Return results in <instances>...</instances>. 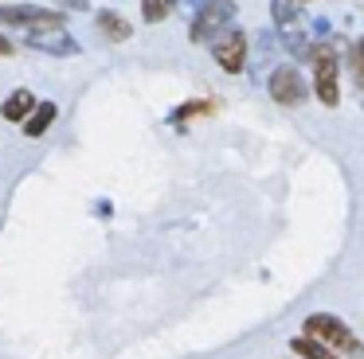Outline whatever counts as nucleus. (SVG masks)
Masks as SVG:
<instances>
[{"instance_id": "11", "label": "nucleus", "mask_w": 364, "mask_h": 359, "mask_svg": "<svg viewBox=\"0 0 364 359\" xmlns=\"http://www.w3.org/2000/svg\"><path fill=\"white\" fill-rule=\"evenodd\" d=\"M55 117H59L55 101H36V109L28 114V121H24V133H28V137H43V133L55 125Z\"/></svg>"}, {"instance_id": "4", "label": "nucleus", "mask_w": 364, "mask_h": 359, "mask_svg": "<svg viewBox=\"0 0 364 359\" xmlns=\"http://www.w3.org/2000/svg\"><path fill=\"white\" fill-rule=\"evenodd\" d=\"M309 62H314V90L321 106H337L341 101V78H337V51L333 43H314L309 51Z\"/></svg>"}, {"instance_id": "16", "label": "nucleus", "mask_w": 364, "mask_h": 359, "mask_svg": "<svg viewBox=\"0 0 364 359\" xmlns=\"http://www.w3.org/2000/svg\"><path fill=\"white\" fill-rule=\"evenodd\" d=\"M274 55V39H270V31H262L259 35V47H255V74H262L267 70V59Z\"/></svg>"}, {"instance_id": "13", "label": "nucleus", "mask_w": 364, "mask_h": 359, "mask_svg": "<svg viewBox=\"0 0 364 359\" xmlns=\"http://www.w3.org/2000/svg\"><path fill=\"white\" fill-rule=\"evenodd\" d=\"M176 0H141V16L145 23H165L168 16H173Z\"/></svg>"}, {"instance_id": "5", "label": "nucleus", "mask_w": 364, "mask_h": 359, "mask_svg": "<svg viewBox=\"0 0 364 359\" xmlns=\"http://www.w3.org/2000/svg\"><path fill=\"white\" fill-rule=\"evenodd\" d=\"M212 59L220 62L228 74H243L251 62V47H247V31L243 28H228L220 39L212 43Z\"/></svg>"}, {"instance_id": "14", "label": "nucleus", "mask_w": 364, "mask_h": 359, "mask_svg": "<svg viewBox=\"0 0 364 359\" xmlns=\"http://www.w3.org/2000/svg\"><path fill=\"white\" fill-rule=\"evenodd\" d=\"M348 74H353L356 90L364 94V39H356V43L348 47Z\"/></svg>"}, {"instance_id": "6", "label": "nucleus", "mask_w": 364, "mask_h": 359, "mask_svg": "<svg viewBox=\"0 0 364 359\" xmlns=\"http://www.w3.org/2000/svg\"><path fill=\"white\" fill-rule=\"evenodd\" d=\"M0 23L9 28H63V12L59 8H36V4H0Z\"/></svg>"}, {"instance_id": "12", "label": "nucleus", "mask_w": 364, "mask_h": 359, "mask_svg": "<svg viewBox=\"0 0 364 359\" xmlns=\"http://www.w3.org/2000/svg\"><path fill=\"white\" fill-rule=\"evenodd\" d=\"M290 351H294L298 359H337V351L325 348V343H317V340H309V336H294V340H290Z\"/></svg>"}, {"instance_id": "18", "label": "nucleus", "mask_w": 364, "mask_h": 359, "mask_svg": "<svg viewBox=\"0 0 364 359\" xmlns=\"http://www.w3.org/2000/svg\"><path fill=\"white\" fill-rule=\"evenodd\" d=\"M0 55H12V43H9L4 35H0Z\"/></svg>"}, {"instance_id": "17", "label": "nucleus", "mask_w": 364, "mask_h": 359, "mask_svg": "<svg viewBox=\"0 0 364 359\" xmlns=\"http://www.w3.org/2000/svg\"><path fill=\"white\" fill-rule=\"evenodd\" d=\"M59 8H67V12H87L90 8V0H55Z\"/></svg>"}, {"instance_id": "1", "label": "nucleus", "mask_w": 364, "mask_h": 359, "mask_svg": "<svg viewBox=\"0 0 364 359\" xmlns=\"http://www.w3.org/2000/svg\"><path fill=\"white\" fill-rule=\"evenodd\" d=\"M270 16H274V31H278L286 51H290L294 59H309L314 43H309V31H306L301 0H270Z\"/></svg>"}, {"instance_id": "19", "label": "nucleus", "mask_w": 364, "mask_h": 359, "mask_svg": "<svg viewBox=\"0 0 364 359\" xmlns=\"http://www.w3.org/2000/svg\"><path fill=\"white\" fill-rule=\"evenodd\" d=\"M181 4H188V8H200V4H204V0H181Z\"/></svg>"}, {"instance_id": "10", "label": "nucleus", "mask_w": 364, "mask_h": 359, "mask_svg": "<svg viewBox=\"0 0 364 359\" xmlns=\"http://www.w3.org/2000/svg\"><path fill=\"white\" fill-rule=\"evenodd\" d=\"M95 28H98V35H102V39H110V43H126V39L134 35L129 20H122V16H118V12H110V8H102V12H98Z\"/></svg>"}, {"instance_id": "8", "label": "nucleus", "mask_w": 364, "mask_h": 359, "mask_svg": "<svg viewBox=\"0 0 364 359\" xmlns=\"http://www.w3.org/2000/svg\"><path fill=\"white\" fill-rule=\"evenodd\" d=\"M267 90H270V98H274L278 106H301V101H306V82H301V74L294 67L270 70Z\"/></svg>"}, {"instance_id": "2", "label": "nucleus", "mask_w": 364, "mask_h": 359, "mask_svg": "<svg viewBox=\"0 0 364 359\" xmlns=\"http://www.w3.org/2000/svg\"><path fill=\"white\" fill-rule=\"evenodd\" d=\"M301 336H309V340L325 343V348L333 351H348V355H360V340L353 336V328L345 324L341 316H333V312H309L306 324H301Z\"/></svg>"}, {"instance_id": "3", "label": "nucleus", "mask_w": 364, "mask_h": 359, "mask_svg": "<svg viewBox=\"0 0 364 359\" xmlns=\"http://www.w3.org/2000/svg\"><path fill=\"white\" fill-rule=\"evenodd\" d=\"M228 28H235V0H204L188 23L192 43H215Z\"/></svg>"}, {"instance_id": "9", "label": "nucleus", "mask_w": 364, "mask_h": 359, "mask_svg": "<svg viewBox=\"0 0 364 359\" xmlns=\"http://www.w3.org/2000/svg\"><path fill=\"white\" fill-rule=\"evenodd\" d=\"M32 109H36V94L24 90V86H20V90H12L9 98L0 101V117H4V121H16V125H24Z\"/></svg>"}, {"instance_id": "7", "label": "nucleus", "mask_w": 364, "mask_h": 359, "mask_svg": "<svg viewBox=\"0 0 364 359\" xmlns=\"http://www.w3.org/2000/svg\"><path fill=\"white\" fill-rule=\"evenodd\" d=\"M28 47H36V51L43 55H55V59H71V55H79V39L71 35L67 28H36L28 31Z\"/></svg>"}, {"instance_id": "15", "label": "nucleus", "mask_w": 364, "mask_h": 359, "mask_svg": "<svg viewBox=\"0 0 364 359\" xmlns=\"http://www.w3.org/2000/svg\"><path fill=\"white\" fill-rule=\"evenodd\" d=\"M204 114H212V101H184V106H176V114L168 117V121L184 125L188 117H204Z\"/></svg>"}]
</instances>
